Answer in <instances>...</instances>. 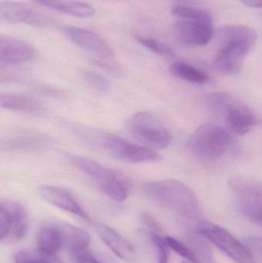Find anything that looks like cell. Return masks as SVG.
<instances>
[{
    "label": "cell",
    "instance_id": "cell-7",
    "mask_svg": "<svg viewBox=\"0 0 262 263\" xmlns=\"http://www.w3.org/2000/svg\"><path fill=\"white\" fill-rule=\"evenodd\" d=\"M129 134L143 146L153 150L164 149L172 142V136L163 123L148 112H139L128 120Z\"/></svg>",
    "mask_w": 262,
    "mask_h": 263
},
{
    "label": "cell",
    "instance_id": "cell-5",
    "mask_svg": "<svg viewBox=\"0 0 262 263\" xmlns=\"http://www.w3.org/2000/svg\"><path fill=\"white\" fill-rule=\"evenodd\" d=\"M233 139L229 132L214 123L199 126L188 140V148L203 160L218 161L232 148Z\"/></svg>",
    "mask_w": 262,
    "mask_h": 263
},
{
    "label": "cell",
    "instance_id": "cell-35",
    "mask_svg": "<svg viewBox=\"0 0 262 263\" xmlns=\"http://www.w3.org/2000/svg\"><path fill=\"white\" fill-rule=\"evenodd\" d=\"M52 263H64L63 262V260H61V259L56 256H52Z\"/></svg>",
    "mask_w": 262,
    "mask_h": 263
},
{
    "label": "cell",
    "instance_id": "cell-14",
    "mask_svg": "<svg viewBox=\"0 0 262 263\" xmlns=\"http://www.w3.org/2000/svg\"><path fill=\"white\" fill-rule=\"evenodd\" d=\"M175 29L179 40L192 46H206L214 34L212 24L203 22L182 20L176 23Z\"/></svg>",
    "mask_w": 262,
    "mask_h": 263
},
{
    "label": "cell",
    "instance_id": "cell-28",
    "mask_svg": "<svg viewBox=\"0 0 262 263\" xmlns=\"http://www.w3.org/2000/svg\"><path fill=\"white\" fill-rule=\"evenodd\" d=\"M52 256H46L37 252L23 251L15 255V263H52Z\"/></svg>",
    "mask_w": 262,
    "mask_h": 263
},
{
    "label": "cell",
    "instance_id": "cell-8",
    "mask_svg": "<svg viewBox=\"0 0 262 263\" xmlns=\"http://www.w3.org/2000/svg\"><path fill=\"white\" fill-rule=\"evenodd\" d=\"M229 188L239 211L262 227V182L238 176L229 181Z\"/></svg>",
    "mask_w": 262,
    "mask_h": 263
},
{
    "label": "cell",
    "instance_id": "cell-17",
    "mask_svg": "<svg viewBox=\"0 0 262 263\" xmlns=\"http://www.w3.org/2000/svg\"><path fill=\"white\" fill-rule=\"evenodd\" d=\"M51 140L40 133H23L2 142V148L7 151H36L49 146Z\"/></svg>",
    "mask_w": 262,
    "mask_h": 263
},
{
    "label": "cell",
    "instance_id": "cell-16",
    "mask_svg": "<svg viewBox=\"0 0 262 263\" xmlns=\"http://www.w3.org/2000/svg\"><path fill=\"white\" fill-rule=\"evenodd\" d=\"M3 210L9 217L11 230L9 239L19 241L24 237L27 232V213L23 205L12 200H3L0 203Z\"/></svg>",
    "mask_w": 262,
    "mask_h": 263
},
{
    "label": "cell",
    "instance_id": "cell-23",
    "mask_svg": "<svg viewBox=\"0 0 262 263\" xmlns=\"http://www.w3.org/2000/svg\"><path fill=\"white\" fill-rule=\"evenodd\" d=\"M56 10L78 18H89L95 13V8L92 5L77 0L62 1Z\"/></svg>",
    "mask_w": 262,
    "mask_h": 263
},
{
    "label": "cell",
    "instance_id": "cell-15",
    "mask_svg": "<svg viewBox=\"0 0 262 263\" xmlns=\"http://www.w3.org/2000/svg\"><path fill=\"white\" fill-rule=\"evenodd\" d=\"M97 230L103 242L118 257L127 262H133L136 259L133 246L115 230L104 224L98 225Z\"/></svg>",
    "mask_w": 262,
    "mask_h": 263
},
{
    "label": "cell",
    "instance_id": "cell-3",
    "mask_svg": "<svg viewBox=\"0 0 262 263\" xmlns=\"http://www.w3.org/2000/svg\"><path fill=\"white\" fill-rule=\"evenodd\" d=\"M82 139L92 146L128 163L158 162L162 156L155 150L135 143L118 135L92 129L77 130Z\"/></svg>",
    "mask_w": 262,
    "mask_h": 263
},
{
    "label": "cell",
    "instance_id": "cell-20",
    "mask_svg": "<svg viewBox=\"0 0 262 263\" xmlns=\"http://www.w3.org/2000/svg\"><path fill=\"white\" fill-rule=\"evenodd\" d=\"M37 246L38 253L43 256H56L63 247V241L55 223L46 226L40 230L37 237Z\"/></svg>",
    "mask_w": 262,
    "mask_h": 263
},
{
    "label": "cell",
    "instance_id": "cell-10",
    "mask_svg": "<svg viewBox=\"0 0 262 263\" xmlns=\"http://www.w3.org/2000/svg\"><path fill=\"white\" fill-rule=\"evenodd\" d=\"M61 31L69 41L100 59H109L113 55L112 49L104 39L92 31L72 26H62Z\"/></svg>",
    "mask_w": 262,
    "mask_h": 263
},
{
    "label": "cell",
    "instance_id": "cell-27",
    "mask_svg": "<svg viewBox=\"0 0 262 263\" xmlns=\"http://www.w3.org/2000/svg\"><path fill=\"white\" fill-rule=\"evenodd\" d=\"M137 40L140 44L147 48L149 50L152 51L154 53L165 57H172L173 55V52L170 48L168 47L166 45L157 41L152 38H146V37L138 36Z\"/></svg>",
    "mask_w": 262,
    "mask_h": 263
},
{
    "label": "cell",
    "instance_id": "cell-18",
    "mask_svg": "<svg viewBox=\"0 0 262 263\" xmlns=\"http://www.w3.org/2000/svg\"><path fill=\"white\" fill-rule=\"evenodd\" d=\"M55 225L61 234L63 247H66L71 255L87 250L91 242L89 233L64 222H56Z\"/></svg>",
    "mask_w": 262,
    "mask_h": 263
},
{
    "label": "cell",
    "instance_id": "cell-11",
    "mask_svg": "<svg viewBox=\"0 0 262 263\" xmlns=\"http://www.w3.org/2000/svg\"><path fill=\"white\" fill-rule=\"evenodd\" d=\"M2 20L14 24L45 26L51 23L49 16L20 2L2 1L0 3Z\"/></svg>",
    "mask_w": 262,
    "mask_h": 263
},
{
    "label": "cell",
    "instance_id": "cell-29",
    "mask_svg": "<svg viewBox=\"0 0 262 263\" xmlns=\"http://www.w3.org/2000/svg\"><path fill=\"white\" fill-rule=\"evenodd\" d=\"M151 237L156 247L158 263H169V247L166 238L158 233H151Z\"/></svg>",
    "mask_w": 262,
    "mask_h": 263
},
{
    "label": "cell",
    "instance_id": "cell-22",
    "mask_svg": "<svg viewBox=\"0 0 262 263\" xmlns=\"http://www.w3.org/2000/svg\"><path fill=\"white\" fill-rule=\"evenodd\" d=\"M190 249L196 256L198 263H216L213 257V253L206 237L201 233H192L189 236Z\"/></svg>",
    "mask_w": 262,
    "mask_h": 263
},
{
    "label": "cell",
    "instance_id": "cell-31",
    "mask_svg": "<svg viewBox=\"0 0 262 263\" xmlns=\"http://www.w3.org/2000/svg\"><path fill=\"white\" fill-rule=\"evenodd\" d=\"M71 256L76 263H103L98 261L92 253H89L87 250L71 255Z\"/></svg>",
    "mask_w": 262,
    "mask_h": 263
},
{
    "label": "cell",
    "instance_id": "cell-6",
    "mask_svg": "<svg viewBox=\"0 0 262 263\" xmlns=\"http://www.w3.org/2000/svg\"><path fill=\"white\" fill-rule=\"evenodd\" d=\"M208 102L210 107L224 117L229 129L238 136L246 134L258 124V118L253 111L229 94H211Z\"/></svg>",
    "mask_w": 262,
    "mask_h": 263
},
{
    "label": "cell",
    "instance_id": "cell-33",
    "mask_svg": "<svg viewBox=\"0 0 262 263\" xmlns=\"http://www.w3.org/2000/svg\"><path fill=\"white\" fill-rule=\"evenodd\" d=\"M36 3L46 6V7L51 8V9H56L58 5L60 4L63 0H34Z\"/></svg>",
    "mask_w": 262,
    "mask_h": 263
},
{
    "label": "cell",
    "instance_id": "cell-4",
    "mask_svg": "<svg viewBox=\"0 0 262 263\" xmlns=\"http://www.w3.org/2000/svg\"><path fill=\"white\" fill-rule=\"evenodd\" d=\"M71 163L89 177L108 197L123 202L129 196V187L124 177L99 162L82 156H70Z\"/></svg>",
    "mask_w": 262,
    "mask_h": 263
},
{
    "label": "cell",
    "instance_id": "cell-2",
    "mask_svg": "<svg viewBox=\"0 0 262 263\" xmlns=\"http://www.w3.org/2000/svg\"><path fill=\"white\" fill-rule=\"evenodd\" d=\"M217 38L221 47L212 61L214 67L226 75L238 74L255 44L256 32L243 25H225L217 30Z\"/></svg>",
    "mask_w": 262,
    "mask_h": 263
},
{
    "label": "cell",
    "instance_id": "cell-34",
    "mask_svg": "<svg viewBox=\"0 0 262 263\" xmlns=\"http://www.w3.org/2000/svg\"><path fill=\"white\" fill-rule=\"evenodd\" d=\"M243 4L250 7L262 8V0H240Z\"/></svg>",
    "mask_w": 262,
    "mask_h": 263
},
{
    "label": "cell",
    "instance_id": "cell-26",
    "mask_svg": "<svg viewBox=\"0 0 262 263\" xmlns=\"http://www.w3.org/2000/svg\"><path fill=\"white\" fill-rule=\"evenodd\" d=\"M166 241H167L169 248L172 249L177 254L184 258V259H186L189 262L198 263L196 256L194 254L190 247L185 245L183 242L172 237H169V236H168V237H166Z\"/></svg>",
    "mask_w": 262,
    "mask_h": 263
},
{
    "label": "cell",
    "instance_id": "cell-12",
    "mask_svg": "<svg viewBox=\"0 0 262 263\" xmlns=\"http://www.w3.org/2000/svg\"><path fill=\"white\" fill-rule=\"evenodd\" d=\"M38 194L48 203L86 220H90L89 215L68 190L55 185H43L38 187Z\"/></svg>",
    "mask_w": 262,
    "mask_h": 263
},
{
    "label": "cell",
    "instance_id": "cell-30",
    "mask_svg": "<svg viewBox=\"0 0 262 263\" xmlns=\"http://www.w3.org/2000/svg\"><path fill=\"white\" fill-rule=\"evenodd\" d=\"M245 242L248 248L252 252L254 257H256L262 262V238L249 236L245 239Z\"/></svg>",
    "mask_w": 262,
    "mask_h": 263
},
{
    "label": "cell",
    "instance_id": "cell-19",
    "mask_svg": "<svg viewBox=\"0 0 262 263\" xmlns=\"http://www.w3.org/2000/svg\"><path fill=\"white\" fill-rule=\"evenodd\" d=\"M3 109L24 114H38L43 110L42 103L33 97L20 94H4L0 97Z\"/></svg>",
    "mask_w": 262,
    "mask_h": 263
},
{
    "label": "cell",
    "instance_id": "cell-13",
    "mask_svg": "<svg viewBox=\"0 0 262 263\" xmlns=\"http://www.w3.org/2000/svg\"><path fill=\"white\" fill-rule=\"evenodd\" d=\"M35 57L33 46L20 39L2 36L0 40V63L12 66L30 61Z\"/></svg>",
    "mask_w": 262,
    "mask_h": 263
},
{
    "label": "cell",
    "instance_id": "cell-24",
    "mask_svg": "<svg viewBox=\"0 0 262 263\" xmlns=\"http://www.w3.org/2000/svg\"><path fill=\"white\" fill-rule=\"evenodd\" d=\"M172 13L183 20L212 23V17L209 12L192 6H178L172 9Z\"/></svg>",
    "mask_w": 262,
    "mask_h": 263
},
{
    "label": "cell",
    "instance_id": "cell-32",
    "mask_svg": "<svg viewBox=\"0 0 262 263\" xmlns=\"http://www.w3.org/2000/svg\"><path fill=\"white\" fill-rule=\"evenodd\" d=\"M141 219L143 223L146 225L149 230H151V233H158L160 231V227L158 222L151 216L149 213H143L141 215Z\"/></svg>",
    "mask_w": 262,
    "mask_h": 263
},
{
    "label": "cell",
    "instance_id": "cell-36",
    "mask_svg": "<svg viewBox=\"0 0 262 263\" xmlns=\"http://www.w3.org/2000/svg\"><path fill=\"white\" fill-rule=\"evenodd\" d=\"M183 263H189V262H183Z\"/></svg>",
    "mask_w": 262,
    "mask_h": 263
},
{
    "label": "cell",
    "instance_id": "cell-1",
    "mask_svg": "<svg viewBox=\"0 0 262 263\" xmlns=\"http://www.w3.org/2000/svg\"><path fill=\"white\" fill-rule=\"evenodd\" d=\"M142 190L155 203L195 224L196 230L204 222L199 220L196 196L184 182L175 179L152 181L143 184Z\"/></svg>",
    "mask_w": 262,
    "mask_h": 263
},
{
    "label": "cell",
    "instance_id": "cell-9",
    "mask_svg": "<svg viewBox=\"0 0 262 263\" xmlns=\"http://www.w3.org/2000/svg\"><path fill=\"white\" fill-rule=\"evenodd\" d=\"M198 232L236 263H256L247 246L235 239L227 230L205 222Z\"/></svg>",
    "mask_w": 262,
    "mask_h": 263
},
{
    "label": "cell",
    "instance_id": "cell-21",
    "mask_svg": "<svg viewBox=\"0 0 262 263\" xmlns=\"http://www.w3.org/2000/svg\"><path fill=\"white\" fill-rule=\"evenodd\" d=\"M170 71L175 77L180 80L195 84H206L209 83L210 78L195 66H191L183 62H176L171 66Z\"/></svg>",
    "mask_w": 262,
    "mask_h": 263
},
{
    "label": "cell",
    "instance_id": "cell-25",
    "mask_svg": "<svg viewBox=\"0 0 262 263\" xmlns=\"http://www.w3.org/2000/svg\"><path fill=\"white\" fill-rule=\"evenodd\" d=\"M81 78L89 87L102 93H106L110 89V84L105 77L92 71L84 69L80 72Z\"/></svg>",
    "mask_w": 262,
    "mask_h": 263
}]
</instances>
